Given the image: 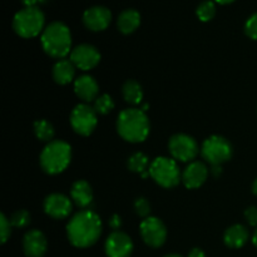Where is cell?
Listing matches in <instances>:
<instances>
[{"mask_svg": "<svg viewBox=\"0 0 257 257\" xmlns=\"http://www.w3.org/2000/svg\"><path fill=\"white\" fill-rule=\"evenodd\" d=\"M118 29L123 34H131L135 32L141 24V15L137 10L127 9L118 17Z\"/></svg>", "mask_w": 257, "mask_h": 257, "instance_id": "obj_21", "label": "cell"}, {"mask_svg": "<svg viewBox=\"0 0 257 257\" xmlns=\"http://www.w3.org/2000/svg\"><path fill=\"white\" fill-rule=\"evenodd\" d=\"M94 110L97 114H108L114 108V102L108 94H102L94 100Z\"/></svg>", "mask_w": 257, "mask_h": 257, "instance_id": "obj_25", "label": "cell"}, {"mask_svg": "<svg viewBox=\"0 0 257 257\" xmlns=\"http://www.w3.org/2000/svg\"><path fill=\"white\" fill-rule=\"evenodd\" d=\"M69 59L78 69L89 70L97 67L100 62V54L93 45L80 44L70 52Z\"/></svg>", "mask_w": 257, "mask_h": 257, "instance_id": "obj_11", "label": "cell"}, {"mask_svg": "<svg viewBox=\"0 0 257 257\" xmlns=\"http://www.w3.org/2000/svg\"><path fill=\"white\" fill-rule=\"evenodd\" d=\"M30 222V215L27 210H19L17 212H14L10 217V223H12L14 227L23 228L27 227Z\"/></svg>", "mask_w": 257, "mask_h": 257, "instance_id": "obj_27", "label": "cell"}, {"mask_svg": "<svg viewBox=\"0 0 257 257\" xmlns=\"http://www.w3.org/2000/svg\"><path fill=\"white\" fill-rule=\"evenodd\" d=\"M197 17L201 22H208V20L212 19L216 14V7L213 4V2H203L198 5L197 8Z\"/></svg>", "mask_w": 257, "mask_h": 257, "instance_id": "obj_26", "label": "cell"}, {"mask_svg": "<svg viewBox=\"0 0 257 257\" xmlns=\"http://www.w3.org/2000/svg\"><path fill=\"white\" fill-rule=\"evenodd\" d=\"M23 247L28 257H43L47 252L48 247L44 233L38 230L28 231L23 240Z\"/></svg>", "mask_w": 257, "mask_h": 257, "instance_id": "obj_16", "label": "cell"}, {"mask_svg": "<svg viewBox=\"0 0 257 257\" xmlns=\"http://www.w3.org/2000/svg\"><path fill=\"white\" fill-rule=\"evenodd\" d=\"M122 93L125 102L130 103V104L137 105L140 104V103H142V99H143L142 87H141L140 83L136 82V80H127V82L123 84Z\"/></svg>", "mask_w": 257, "mask_h": 257, "instance_id": "obj_22", "label": "cell"}, {"mask_svg": "<svg viewBox=\"0 0 257 257\" xmlns=\"http://www.w3.org/2000/svg\"><path fill=\"white\" fill-rule=\"evenodd\" d=\"M188 257H206V255L201 248H193L188 253Z\"/></svg>", "mask_w": 257, "mask_h": 257, "instance_id": "obj_33", "label": "cell"}, {"mask_svg": "<svg viewBox=\"0 0 257 257\" xmlns=\"http://www.w3.org/2000/svg\"><path fill=\"white\" fill-rule=\"evenodd\" d=\"M34 132L38 140L44 141V142H52L54 137V128L45 119H39L34 123Z\"/></svg>", "mask_w": 257, "mask_h": 257, "instance_id": "obj_23", "label": "cell"}, {"mask_svg": "<svg viewBox=\"0 0 257 257\" xmlns=\"http://www.w3.org/2000/svg\"><path fill=\"white\" fill-rule=\"evenodd\" d=\"M104 248L108 257H130L133 251V242L127 233L114 231L108 236Z\"/></svg>", "mask_w": 257, "mask_h": 257, "instance_id": "obj_12", "label": "cell"}, {"mask_svg": "<svg viewBox=\"0 0 257 257\" xmlns=\"http://www.w3.org/2000/svg\"><path fill=\"white\" fill-rule=\"evenodd\" d=\"M39 2V0H23V3H24L27 7H35V4Z\"/></svg>", "mask_w": 257, "mask_h": 257, "instance_id": "obj_34", "label": "cell"}, {"mask_svg": "<svg viewBox=\"0 0 257 257\" xmlns=\"http://www.w3.org/2000/svg\"><path fill=\"white\" fill-rule=\"evenodd\" d=\"M102 233V222L93 211H80L72 217L67 226V235L75 247L85 248L94 245Z\"/></svg>", "mask_w": 257, "mask_h": 257, "instance_id": "obj_1", "label": "cell"}, {"mask_svg": "<svg viewBox=\"0 0 257 257\" xmlns=\"http://www.w3.org/2000/svg\"><path fill=\"white\" fill-rule=\"evenodd\" d=\"M252 192L257 196V178L253 181V183H252Z\"/></svg>", "mask_w": 257, "mask_h": 257, "instance_id": "obj_36", "label": "cell"}, {"mask_svg": "<svg viewBox=\"0 0 257 257\" xmlns=\"http://www.w3.org/2000/svg\"><path fill=\"white\" fill-rule=\"evenodd\" d=\"M135 210L136 212H137V215L140 216V217H148V215H150L151 212V205L150 202H148L146 198L143 197H140L136 200L135 202Z\"/></svg>", "mask_w": 257, "mask_h": 257, "instance_id": "obj_28", "label": "cell"}, {"mask_svg": "<svg viewBox=\"0 0 257 257\" xmlns=\"http://www.w3.org/2000/svg\"><path fill=\"white\" fill-rule=\"evenodd\" d=\"M44 14L37 7H27L15 14L13 28L22 38L37 37L44 27Z\"/></svg>", "mask_w": 257, "mask_h": 257, "instance_id": "obj_5", "label": "cell"}, {"mask_svg": "<svg viewBox=\"0 0 257 257\" xmlns=\"http://www.w3.org/2000/svg\"><path fill=\"white\" fill-rule=\"evenodd\" d=\"M70 196L78 207H88L93 201V191L89 183L84 180H79L73 183Z\"/></svg>", "mask_w": 257, "mask_h": 257, "instance_id": "obj_18", "label": "cell"}, {"mask_svg": "<svg viewBox=\"0 0 257 257\" xmlns=\"http://www.w3.org/2000/svg\"><path fill=\"white\" fill-rule=\"evenodd\" d=\"M245 217L251 226H257V207H248L245 211Z\"/></svg>", "mask_w": 257, "mask_h": 257, "instance_id": "obj_31", "label": "cell"}, {"mask_svg": "<svg viewBox=\"0 0 257 257\" xmlns=\"http://www.w3.org/2000/svg\"><path fill=\"white\" fill-rule=\"evenodd\" d=\"M201 153L202 157L215 167L230 160L232 156V147L226 138L221 136H211L203 142Z\"/></svg>", "mask_w": 257, "mask_h": 257, "instance_id": "obj_7", "label": "cell"}, {"mask_svg": "<svg viewBox=\"0 0 257 257\" xmlns=\"http://www.w3.org/2000/svg\"><path fill=\"white\" fill-rule=\"evenodd\" d=\"M150 176L165 188H172L181 181V172L177 162L172 158L158 157L151 163Z\"/></svg>", "mask_w": 257, "mask_h": 257, "instance_id": "obj_6", "label": "cell"}, {"mask_svg": "<svg viewBox=\"0 0 257 257\" xmlns=\"http://www.w3.org/2000/svg\"><path fill=\"white\" fill-rule=\"evenodd\" d=\"M42 45L49 57L63 59L70 53L72 35L65 24L54 22L48 25L42 34Z\"/></svg>", "mask_w": 257, "mask_h": 257, "instance_id": "obj_3", "label": "cell"}, {"mask_svg": "<svg viewBox=\"0 0 257 257\" xmlns=\"http://www.w3.org/2000/svg\"><path fill=\"white\" fill-rule=\"evenodd\" d=\"M150 166V161H148V157L142 152H137L133 156H131L130 160H128V168H130L132 172L137 173H145L146 170Z\"/></svg>", "mask_w": 257, "mask_h": 257, "instance_id": "obj_24", "label": "cell"}, {"mask_svg": "<svg viewBox=\"0 0 257 257\" xmlns=\"http://www.w3.org/2000/svg\"><path fill=\"white\" fill-rule=\"evenodd\" d=\"M245 33L248 38L257 40V13L248 18L245 24Z\"/></svg>", "mask_w": 257, "mask_h": 257, "instance_id": "obj_29", "label": "cell"}, {"mask_svg": "<svg viewBox=\"0 0 257 257\" xmlns=\"http://www.w3.org/2000/svg\"><path fill=\"white\" fill-rule=\"evenodd\" d=\"M248 230L242 225H233L226 230L223 241L230 248H240L247 242Z\"/></svg>", "mask_w": 257, "mask_h": 257, "instance_id": "obj_19", "label": "cell"}, {"mask_svg": "<svg viewBox=\"0 0 257 257\" xmlns=\"http://www.w3.org/2000/svg\"><path fill=\"white\" fill-rule=\"evenodd\" d=\"M112 14L104 7H93L85 10L83 15V23L92 32H100L109 25Z\"/></svg>", "mask_w": 257, "mask_h": 257, "instance_id": "obj_14", "label": "cell"}, {"mask_svg": "<svg viewBox=\"0 0 257 257\" xmlns=\"http://www.w3.org/2000/svg\"><path fill=\"white\" fill-rule=\"evenodd\" d=\"M140 231L143 241L151 247H161L167 238V230H166L165 223L157 217L145 218L141 223Z\"/></svg>", "mask_w": 257, "mask_h": 257, "instance_id": "obj_10", "label": "cell"}, {"mask_svg": "<svg viewBox=\"0 0 257 257\" xmlns=\"http://www.w3.org/2000/svg\"><path fill=\"white\" fill-rule=\"evenodd\" d=\"M10 221L5 217V215H0V235H2V242L5 243L9 238L10 233H12V230H10Z\"/></svg>", "mask_w": 257, "mask_h": 257, "instance_id": "obj_30", "label": "cell"}, {"mask_svg": "<svg viewBox=\"0 0 257 257\" xmlns=\"http://www.w3.org/2000/svg\"><path fill=\"white\" fill-rule=\"evenodd\" d=\"M74 92L84 102H92L98 98L99 87L95 79L90 75H82L74 82Z\"/></svg>", "mask_w": 257, "mask_h": 257, "instance_id": "obj_17", "label": "cell"}, {"mask_svg": "<svg viewBox=\"0 0 257 257\" xmlns=\"http://www.w3.org/2000/svg\"><path fill=\"white\" fill-rule=\"evenodd\" d=\"M44 211L55 220H63L72 212V201L64 195L53 193L44 200Z\"/></svg>", "mask_w": 257, "mask_h": 257, "instance_id": "obj_13", "label": "cell"}, {"mask_svg": "<svg viewBox=\"0 0 257 257\" xmlns=\"http://www.w3.org/2000/svg\"><path fill=\"white\" fill-rule=\"evenodd\" d=\"M208 177V168L200 161L191 162L182 173V182L190 190L201 187Z\"/></svg>", "mask_w": 257, "mask_h": 257, "instance_id": "obj_15", "label": "cell"}, {"mask_svg": "<svg viewBox=\"0 0 257 257\" xmlns=\"http://www.w3.org/2000/svg\"><path fill=\"white\" fill-rule=\"evenodd\" d=\"M117 131L120 137L127 142H143L150 133V120L145 110L128 108L118 115Z\"/></svg>", "mask_w": 257, "mask_h": 257, "instance_id": "obj_2", "label": "cell"}, {"mask_svg": "<svg viewBox=\"0 0 257 257\" xmlns=\"http://www.w3.org/2000/svg\"><path fill=\"white\" fill-rule=\"evenodd\" d=\"M216 3H218V4H230V3L235 2V0H215Z\"/></svg>", "mask_w": 257, "mask_h": 257, "instance_id": "obj_35", "label": "cell"}, {"mask_svg": "<svg viewBox=\"0 0 257 257\" xmlns=\"http://www.w3.org/2000/svg\"><path fill=\"white\" fill-rule=\"evenodd\" d=\"M72 148L64 141H52L40 155V166L49 175H58L69 166Z\"/></svg>", "mask_w": 257, "mask_h": 257, "instance_id": "obj_4", "label": "cell"}, {"mask_svg": "<svg viewBox=\"0 0 257 257\" xmlns=\"http://www.w3.org/2000/svg\"><path fill=\"white\" fill-rule=\"evenodd\" d=\"M171 156L181 162H190L198 155V145L195 138L187 135H175L168 143Z\"/></svg>", "mask_w": 257, "mask_h": 257, "instance_id": "obj_9", "label": "cell"}, {"mask_svg": "<svg viewBox=\"0 0 257 257\" xmlns=\"http://www.w3.org/2000/svg\"><path fill=\"white\" fill-rule=\"evenodd\" d=\"M165 257H182V256L176 255V253H171V255H167V256H165Z\"/></svg>", "mask_w": 257, "mask_h": 257, "instance_id": "obj_38", "label": "cell"}, {"mask_svg": "<svg viewBox=\"0 0 257 257\" xmlns=\"http://www.w3.org/2000/svg\"><path fill=\"white\" fill-rule=\"evenodd\" d=\"M75 74V65L70 59H60L53 67V78L58 84H68Z\"/></svg>", "mask_w": 257, "mask_h": 257, "instance_id": "obj_20", "label": "cell"}, {"mask_svg": "<svg viewBox=\"0 0 257 257\" xmlns=\"http://www.w3.org/2000/svg\"><path fill=\"white\" fill-rule=\"evenodd\" d=\"M252 242H253V245H255L256 247H257V228H256L255 232H253V236H252Z\"/></svg>", "mask_w": 257, "mask_h": 257, "instance_id": "obj_37", "label": "cell"}, {"mask_svg": "<svg viewBox=\"0 0 257 257\" xmlns=\"http://www.w3.org/2000/svg\"><path fill=\"white\" fill-rule=\"evenodd\" d=\"M109 226L113 228V230H118V228L122 226V220H120L119 216H117V215L112 216L109 220Z\"/></svg>", "mask_w": 257, "mask_h": 257, "instance_id": "obj_32", "label": "cell"}, {"mask_svg": "<svg viewBox=\"0 0 257 257\" xmlns=\"http://www.w3.org/2000/svg\"><path fill=\"white\" fill-rule=\"evenodd\" d=\"M97 112L88 104H78L70 113V124L80 136H89L97 127Z\"/></svg>", "mask_w": 257, "mask_h": 257, "instance_id": "obj_8", "label": "cell"}]
</instances>
